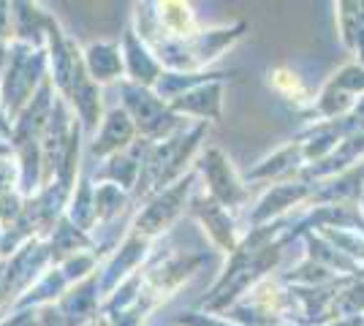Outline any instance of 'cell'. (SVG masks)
<instances>
[{"label": "cell", "instance_id": "1", "mask_svg": "<svg viewBox=\"0 0 364 326\" xmlns=\"http://www.w3.org/2000/svg\"><path fill=\"white\" fill-rule=\"evenodd\" d=\"M207 131H210V123H188L166 139L150 141L141 163V174H139V185L134 190V202L144 204L155 193L180 183L196 166V158L204 150L201 144L207 139Z\"/></svg>", "mask_w": 364, "mask_h": 326}, {"label": "cell", "instance_id": "2", "mask_svg": "<svg viewBox=\"0 0 364 326\" xmlns=\"http://www.w3.org/2000/svg\"><path fill=\"white\" fill-rule=\"evenodd\" d=\"M283 248L274 242L267 248L258 250H245L240 248L234 256H228L223 272L218 275V280L213 283V288L198 299V310L213 313V315H223L226 310H231L240 299L250 294V288L261 283L267 275H272V269L280 264Z\"/></svg>", "mask_w": 364, "mask_h": 326}, {"label": "cell", "instance_id": "3", "mask_svg": "<svg viewBox=\"0 0 364 326\" xmlns=\"http://www.w3.org/2000/svg\"><path fill=\"white\" fill-rule=\"evenodd\" d=\"M247 31V22H231L223 28H204L193 38L182 41H152L147 47L155 52V58L166 71L180 74H198L210 71V65L223 58V52L234 47Z\"/></svg>", "mask_w": 364, "mask_h": 326}, {"label": "cell", "instance_id": "4", "mask_svg": "<svg viewBox=\"0 0 364 326\" xmlns=\"http://www.w3.org/2000/svg\"><path fill=\"white\" fill-rule=\"evenodd\" d=\"M49 79V52L46 47H31V44H19L14 41V47L9 52V60L0 77V98L3 107L9 112V120L14 123L22 114V109L33 101V95L41 90Z\"/></svg>", "mask_w": 364, "mask_h": 326}, {"label": "cell", "instance_id": "5", "mask_svg": "<svg viewBox=\"0 0 364 326\" xmlns=\"http://www.w3.org/2000/svg\"><path fill=\"white\" fill-rule=\"evenodd\" d=\"M201 264H207L204 250H171L166 256H150V261L141 269L144 275L141 302L155 313L180 291L185 280L198 272Z\"/></svg>", "mask_w": 364, "mask_h": 326}, {"label": "cell", "instance_id": "6", "mask_svg": "<svg viewBox=\"0 0 364 326\" xmlns=\"http://www.w3.org/2000/svg\"><path fill=\"white\" fill-rule=\"evenodd\" d=\"M120 107L128 112V117L136 125L139 136L147 141H161L177 134L182 125H188L191 120H185L180 114H174L171 107L161 95L150 90V87H141L134 85L128 79L120 82Z\"/></svg>", "mask_w": 364, "mask_h": 326}, {"label": "cell", "instance_id": "7", "mask_svg": "<svg viewBox=\"0 0 364 326\" xmlns=\"http://www.w3.org/2000/svg\"><path fill=\"white\" fill-rule=\"evenodd\" d=\"M198 171L191 169L180 183H174L171 188L155 193L152 199L139 207V212L131 220V229L128 232H136L147 239H158L161 234H166L177 220L182 217V212L191 207V199H193V188H196Z\"/></svg>", "mask_w": 364, "mask_h": 326}, {"label": "cell", "instance_id": "8", "mask_svg": "<svg viewBox=\"0 0 364 326\" xmlns=\"http://www.w3.org/2000/svg\"><path fill=\"white\" fill-rule=\"evenodd\" d=\"M49 266H52V250H49L46 239H28L14 256L6 259V272H3V318L14 313L19 299L41 280V275Z\"/></svg>", "mask_w": 364, "mask_h": 326}, {"label": "cell", "instance_id": "9", "mask_svg": "<svg viewBox=\"0 0 364 326\" xmlns=\"http://www.w3.org/2000/svg\"><path fill=\"white\" fill-rule=\"evenodd\" d=\"M198 177L207 185V196H213L215 202H220L226 210H242L250 204V185L245 183V177H240V171L234 169L231 158L218 147H207L201 150V156L196 158Z\"/></svg>", "mask_w": 364, "mask_h": 326}, {"label": "cell", "instance_id": "10", "mask_svg": "<svg viewBox=\"0 0 364 326\" xmlns=\"http://www.w3.org/2000/svg\"><path fill=\"white\" fill-rule=\"evenodd\" d=\"M152 256V239L141 237L136 232H128L122 237V242L107 256V261L101 264V296L107 299L114 294L131 275H136L141 266L150 261Z\"/></svg>", "mask_w": 364, "mask_h": 326}, {"label": "cell", "instance_id": "11", "mask_svg": "<svg viewBox=\"0 0 364 326\" xmlns=\"http://www.w3.org/2000/svg\"><path fill=\"white\" fill-rule=\"evenodd\" d=\"M188 212L204 226V232H207V237H210V242H213L220 253L234 256V253L240 250V245H242V239H245V232L237 226L234 212L226 210L220 202H215L213 196L204 193V196L191 199Z\"/></svg>", "mask_w": 364, "mask_h": 326}, {"label": "cell", "instance_id": "12", "mask_svg": "<svg viewBox=\"0 0 364 326\" xmlns=\"http://www.w3.org/2000/svg\"><path fill=\"white\" fill-rule=\"evenodd\" d=\"M63 318V326H92L101 315L104 296H101V272L90 275L82 283H74L65 296L55 305Z\"/></svg>", "mask_w": 364, "mask_h": 326}, {"label": "cell", "instance_id": "13", "mask_svg": "<svg viewBox=\"0 0 364 326\" xmlns=\"http://www.w3.org/2000/svg\"><path fill=\"white\" fill-rule=\"evenodd\" d=\"M139 139V131L134 120L128 117V112L122 107H112L104 114V123L98 128V134L87 141V150L95 163L107 161V158L117 156L122 150H128L134 141Z\"/></svg>", "mask_w": 364, "mask_h": 326}, {"label": "cell", "instance_id": "14", "mask_svg": "<svg viewBox=\"0 0 364 326\" xmlns=\"http://www.w3.org/2000/svg\"><path fill=\"white\" fill-rule=\"evenodd\" d=\"M120 47H122V60H125V79L152 90V87L158 85V79L164 77L166 68L155 58V52L139 38V33L134 31L131 22H128L125 31H122Z\"/></svg>", "mask_w": 364, "mask_h": 326}, {"label": "cell", "instance_id": "15", "mask_svg": "<svg viewBox=\"0 0 364 326\" xmlns=\"http://www.w3.org/2000/svg\"><path fill=\"white\" fill-rule=\"evenodd\" d=\"M147 147L150 141L139 136L128 150H122L117 156L101 161L90 177L95 183H112V185H120L122 190H128L134 196V190L139 185V174H141V163H144V156H147Z\"/></svg>", "mask_w": 364, "mask_h": 326}, {"label": "cell", "instance_id": "16", "mask_svg": "<svg viewBox=\"0 0 364 326\" xmlns=\"http://www.w3.org/2000/svg\"><path fill=\"white\" fill-rule=\"evenodd\" d=\"M223 87H226V79L207 82L174 98L168 107L174 114H180L191 123H218L223 117Z\"/></svg>", "mask_w": 364, "mask_h": 326}, {"label": "cell", "instance_id": "17", "mask_svg": "<svg viewBox=\"0 0 364 326\" xmlns=\"http://www.w3.org/2000/svg\"><path fill=\"white\" fill-rule=\"evenodd\" d=\"M307 166L302 153V144L294 139L289 141L286 147L274 150L269 158H264L261 163H256L253 169L245 174V183H272V185H280V183H291V180H299L302 169Z\"/></svg>", "mask_w": 364, "mask_h": 326}, {"label": "cell", "instance_id": "18", "mask_svg": "<svg viewBox=\"0 0 364 326\" xmlns=\"http://www.w3.org/2000/svg\"><path fill=\"white\" fill-rule=\"evenodd\" d=\"M85 68L95 85H112L125 79V60H122L120 41H90L82 47Z\"/></svg>", "mask_w": 364, "mask_h": 326}, {"label": "cell", "instance_id": "19", "mask_svg": "<svg viewBox=\"0 0 364 326\" xmlns=\"http://www.w3.org/2000/svg\"><path fill=\"white\" fill-rule=\"evenodd\" d=\"M11 14H14V38L19 44H31V47H46V33L52 28V22L58 16L46 11L41 3L31 0H14L11 3Z\"/></svg>", "mask_w": 364, "mask_h": 326}, {"label": "cell", "instance_id": "20", "mask_svg": "<svg viewBox=\"0 0 364 326\" xmlns=\"http://www.w3.org/2000/svg\"><path fill=\"white\" fill-rule=\"evenodd\" d=\"M49 250H52V264H63L65 259H71L76 253H101L98 250V242L92 239L90 232H82L76 223H71L68 217L63 215L60 223L55 226V232L49 234Z\"/></svg>", "mask_w": 364, "mask_h": 326}, {"label": "cell", "instance_id": "21", "mask_svg": "<svg viewBox=\"0 0 364 326\" xmlns=\"http://www.w3.org/2000/svg\"><path fill=\"white\" fill-rule=\"evenodd\" d=\"M68 288H71V283L65 278V272H63L58 264H52L31 291L19 299V305L14 308V313L16 310H41V308H49V305H58Z\"/></svg>", "mask_w": 364, "mask_h": 326}, {"label": "cell", "instance_id": "22", "mask_svg": "<svg viewBox=\"0 0 364 326\" xmlns=\"http://www.w3.org/2000/svg\"><path fill=\"white\" fill-rule=\"evenodd\" d=\"M131 204H134V196L128 190H122L120 185L95 183V232H92V237L109 226H114V220L125 215V210Z\"/></svg>", "mask_w": 364, "mask_h": 326}, {"label": "cell", "instance_id": "23", "mask_svg": "<svg viewBox=\"0 0 364 326\" xmlns=\"http://www.w3.org/2000/svg\"><path fill=\"white\" fill-rule=\"evenodd\" d=\"M334 11L343 47L359 58V65H364V3H337Z\"/></svg>", "mask_w": 364, "mask_h": 326}, {"label": "cell", "instance_id": "24", "mask_svg": "<svg viewBox=\"0 0 364 326\" xmlns=\"http://www.w3.org/2000/svg\"><path fill=\"white\" fill-rule=\"evenodd\" d=\"M65 217L76 223L82 232H95V183L87 171H82L79 183H76L71 202L65 210Z\"/></svg>", "mask_w": 364, "mask_h": 326}, {"label": "cell", "instance_id": "25", "mask_svg": "<svg viewBox=\"0 0 364 326\" xmlns=\"http://www.w3.org/2000/svg\"><path fill=\"white\" fill-rule=\"evenodd\" d=\"M231 74L226 71H198V74H180V71H164V77L158 79V85L152 87L155 93L161 95L166 104H171L174 98L185 95L193 87H201L207 82H218V79H226Z\"/></svg>", "mask_w": 364, "mask_h": 326}, {"label": "cell", "instance_id": "26", "mask_svg": "<svg viewBox=\"0 0 364 326\" xmlns=\"http://www.w3.org/2000/svg\"><path fill=\"white\" fill-rule=\"evenodd\" d=\"M269 87L280 98H286L294 107H299L302 112L313 107V101H316V93L307 87V82L289 65H277L274 71H269Z\"/></svg>", "mask_w": 364, "mask_h": 326}, {"label": "cell", "instance_id": "27", "mask_svg": "<svg viewBox=\"0 0 364 326\" xmlns=\"http://www.w3.org/2000/svg\"><path fill=\"white\" fill-rule=\"evenodd\" d=\"M58 266L65 272L68 283L74 286V283H82V280H87L90 275H95L101 269V253H95V250H90V253H76V256L65 259Z\"/></svg>", "mask_w": 364, "mask_h": 326}, {"label": "cell", "instance_id": "28", "mask_svg": "<svg viewBox=\"0 0 364 326\" xmlns=\"http://www.w3.org/2000/svg\"><path fill=\"white\" fill-rule=\"evenodd\" d=\"M22 193L19 188V166L14 156H0V196L3 193Z\"/></svg>", "mask_w": 364, "mask_h": 326}, {"label": "cell", "instance_id": "29", "mask_svg": "<svg viewBox=\"0 0 364 326\" xmlns=\"http://www.w3.org/2000/svg\"><path fill=\"white\" fill-rule=\"evenodd\" d=\"M11 134H14V123L9 120V112L3 107V98H0V139L11 141Z\"/></svg>", "mask_w": 364, "mask_h": 326}, {"label": "cell", "instance_id": "30", "mask_svg": "<svg viewBox=\"0 0 364 326\" xmlns=\"http://www.w3.org/2000/svg\"><path fill=\"white\" fill-rule=\"evenodd\" d=\"M14 47V38L9 33L0 31V77H3V68H6V60H9V52Z\"/></svg>", "mask_w": 364, "mask_h": 326}, {"label": "cell", "instance_id": "31", "mask_svg": "<svg viewBox=\"0 0 364 326\" xmlns=\"http://www.w3.org/2000/svg\"><path fill=\"white\" fill-rule=\"evenodd\" d=\"M38 313H41V326H63V318H60V313H58L55 305L41 308Z\"/></svg>", "mask_w": 364, "mask_h": 326}, {"label": "cell", "instance_id": "32", "mask_svg": "<svg viewBox=\"0 0 364 326\" xmlns=\"http://www.w3.org/2000/svg\"><path fill=\"white\" fill-rule=\"evenodd\" d=\"M326 326H364V315H353V318H334Z\"/></svg>", "mask_w": 364, "mask_h": 326}, {"label": "cell", "instance_id": "33", "mask_svg": "<svg viewBox=\"0 0 364 326\" xmlns=\"http://www.w3.org/2000/svg\"><path fill=\"white\" fill-rule=\"evenodd\" d=\"M22 321H25V310H16L6 318H0V326H22Z\"/></svg>", "mask_w": 364, "mask_h": 326}, {"label": "cell", "instance_id": "34", "mask_svg": "<svg viewBox=\"0 0 364 326\" xmlns=\"http://www.w3.org/2000/svg\"><path fill=\"white\" fill-rule=\"evenodd\" d=\"M22 326H41V313L25 310V321H22Z\"/></svg>", "mask_w": 364, "mask_h": 326}, {"label": "cell", "instance_id": "35", "mask_svg": "<svg viewBox=\"0 0 364 326\" xmlns=\"http://www.w3.org/2000/svg\"><path fill=\"white\" fill-rule=\"evenodd\" d=\"M3 272H6V259H0V318H3Z\"/></svg>", "mask_w": 364, "mask_h": 326}, {"label": "cell", "instance_id": "36", "mask_svg": "<svg viewBox=\"0 0 364 326\" xmlns=\"http://www.w3.org/2000/svg\"><path fill=\"white\" fill-rule=\"evenodd\" d=\"M0 156H14V147H11V141L0 139Z\"/></svg>", "mask_w": 364, "mask_h": 326}, {"label": "cell", "instance_id": "37", "mask_svg": "<svg viewBox=\"0 0 364 326\" xmlns=\"http://www.w3.org/2000/svg\"><path fill=\"white\" fill-rule=\"evenodd\" d=\"M0 237H3V232H0Z\"/></svg>", "mask_w": 364, "mask_h": 326}, {"label": "cell", "instance_id": "38", "mask_svg": "<svg viewBox=\"0 0 364 326\" xmlns=\"http://www.w3.org/2000/svg\"><path fill=\"white\" fill-rule=\"evenodd\" d=\"M171 326H174V324H171Z\"/></svg>", "mask_w": 364, "mask_h": 326}]
</instances>
